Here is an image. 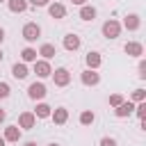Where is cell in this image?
I'll list each match as a JSON object with an SVG mask.
<instances>
[{
  "mask_svg": "<svg viewBox=\"0 0 146 146\" xmlns=\"http://www.w3.org/2000/svg\"><path fill=\"white\" fill-rule=\"evenodd\" d=\"M123 52H125L128 57H141V55H144V46H141L139 41H128V43L123 46Z\"/></svg>",
  "mask_w": 146,
  "mask_h": 146,
  "instance_id": "8",
  "label": "cell"
},
{
  "mask_svg": "<svg viewBox=\"0 0 146 146\" xmlns=\"http://www.w3.org/2000/svg\"><path fill=\"white\" fill-rule=\"evenodd\" d=\"M135 114H137L139 119H146V100H141V103L135 105Z\"/></svg>",
  "mask_w": 146,
  "mask_h": 146,
  "instance_id": "24",
  "label": "cell"
},
{
  "mask_svg": "<svg viewBox=\"0 0 146 146\" xmlns=\"http://www.w3.org/2000/svg\"><path fill=\"white\" fill-rule=\"evenodd\" d=\"M2 57H5V55H2V50H0V62H2Z\"/></svg>",
  "mask_w": 146,
  "mask_h": 146,
  "instance_id": "35",
  "label": "cell"
},
{
  "mask_svg": "<svg viewBox=\"0 0 146 146\" xmlns=\"http://www.w3.org/2000/svg\"><path fill=\"white\" fill-rule=\"evenodd\" d=\"M50 112H52V107H50L48 103H36L34 116H36V119H48V116H50Z\"/></svg>",
  "mask_w": 146,
  "mask_h": 146,
  "instance_id": "19",
  "label": "cell"
},
{
  "mask_svg": "<svg viewBox=\"0 0 146 146\" xmlns=\"http://www.w3.org/2000/svg\"><path fill=\"white\" fill-rule=\"evenodd\" d=\"M48 146H59V144H48Z\"/></svg>",
  "mask_w": 146,
  "mask_h": 146,
  "instance_id": "36",
  "label": "cell"
},
{
  "mask_svg": "<svg viewBox=\"0 0 146 146\" xmlns=\"http://www.w3.org/2000/svg\"><path fill=\"white\" fill-rule=\"evenodd\" d=\"M137 71H139L137 75H139L141 80H146V59H141V62H139V68H137Z\"/></svg>",
  "mask_w": 146,
  "mask_h": 146,
  "instance_id": "27",
  "label": "cell"
},
{
  "mask_svg": "<svg viewBox=\"0 0 146 146\" xmlns=\"http://www.w3.org/2000/svg\"><path fill=\"white\" fill-rule=\"evenodd\" d=\"M23 146H36V141H25Z\"/></svg>",
  "mask_w": 146,
  "mask_h": 146,
  "instance_id": "33",
  "label": "cell"
},
{
  "mask_svg": "<svg viewBox=\"0 0 146 146\" xmlns=\"http://www.w3.org/2000/svg\"><path fill=\"white\" fill-rule=\"evenodd\" d=\"M0 2H7V0H0Z\"/></svg>",
  "mask_w": 146,
  "mask_h": 146,
  "instance_id": "37",
  "label": "cell"
},
{
  "mask_svg": "<svg viewBox=\"0 0 146 146\" xmlns=\"http://www.w3.org/2000/svg\"><path fill=\"white\" fill-rule=\"evenodd\" d=\"M2 41H5V30L0 27V43H2Z\"/></svg>",
  "mask_w": 146,
  "mask_h": 146,
  "instance_id": "32",
  "label": "cell"
},
{
  "mask_svg": "<svg viewBox=\"0 0 146 146\" xmlns=\"http://www.w3.org/2000/svg\"><path fill=\"white\" fill-rule=\"evenodd\" d=\"M5 144H7V141H5V137H0V146H5Z\"/></svg>",
  "mask_w": 146,
  "mask_h": 146,
  "instance_id": "34",
  "label": "cell"
},
{
  "mask_svg": "<svg viewBox=\"0 0 146 146\" xmlns=\"http://www.w3.org/2000/svg\"><path fill=\"white\" fill-rule=\"evenodd\" d=\"M7 7H9V11H14V14H23L30 5H27V0H7Z\"/></svg>",
  "mask_w": 146,
  "mask_h": 146,
  "instance_id": "17",
  "label": "cell"
},
{
  "mask_svg": "<svg viewBox=\"0 0 146 146\" xmlns=\"http://www.w3.org/2000/svg\"><path fill=\"white\" fill-rule=\"evenodd\" d=\"M96 121V114L91 112V110H84V112H80V123L82 125H91Z\"/></svg>",
  "mask_w": 146,
  "mask_h": 146,
  "instance_id": "22",
  "label": "cell"
},
{
  "mask_svg": "<svg viewBox=\"0 0 146 146\" xmlns=\"http://www.w3.org/2000/svg\"><path fill=\"white\" fill-rule=\"evenodd\" d=\"M2 137H5V141H18L21 139V128L18 125H7Z\"/></svg>",
  "mask_w": 146,
  "mask_h": 146,
  "instance_id": "16",
  "label": "cell"
},
{
  "mask_svg": "<svg viewBox=\"0 0 146 146\" xmlns=\"http://www.w3.org/2000/svg\"><path fill=\"white\" fill-rule=\"evenodd\" d=\"M100 146H119V144H116L114 137H103V139H100Z\"/></svg>",
  "mask_w": 146,
  "mask_h": 146,
  "instance_id": "28",
  "label": "cell"
},
{
  "mask_svg": "<svg viewBox=\"0 0 146 146\" xmlns=\"http://www.w3.org/2000/svg\"><path fill=\"white\" fill-rule=\"evenodd\" d=\"M36 55H39V52H36L34 48H30V46L21 50V59H23V64H27V62H36Z\"/></svg>",
  "mask_w": 146,
  "mask_h": 146,
  "instance_id": "21",
  "label": "cell"
},
{
  "mask_svg": "<svg viewBox=\"0 0 146 146\" xmlns=\"http://www.w3.org/2000/svg\"><path fill=\"white\" fill-rule=\"evenodd\" d=\"M50 119H52L57 125H64V123L68 121V110H66V107H57V110L50 112Z\"/></svg>",
  "mask_w": 146,
  "mask_h": 146,
  "instance_id": "11",
  "label": "cell"
},
{
  "mask_svg": "<svg viewBox=\"0 0 146 146\" xmlns=\"http://www.w3.org/2000/svg\"><path fill=\"white\" fill-rule=\"evenodd\" d=\"M39 55H41V59H52V57L57 55V48H55L52 43H41Z\"/></svg>",
  "mask_w": 146,
  "mask_h": 146,
  "instance_id": "18",
  "label": "cell"
},
{
  "mask_svg": "<svg viewBox=\"0 0 146 146\" xmlns=\"http://www.w3.org/2000/svg\"><path fill=\"white\" fill-rule=\"evenodd\" d=\"M80 18H82V21H94V18H96V7L82 5V7H80Z\"/></svg>",
  "mask_w": 146,
  "mask_h": 146,
  "instance_id": "20",
  "label": "cell"
},
{
  "mask_svg": "<svg viewBox=\"0 0 146 146\" xmlns=\"http://www.w3.org/2000/svg\"><path fill=\"white\" fill-rule=\"evenodd\" d=\"M36 125V116H34V112H21L18 114V128H23V130H32Z\"/></svg>",
  "mask_w": 146,
  "mask_h": 146,
  "instance_id": "6",
  "label": "cell"
},
{
  "mask_svg": "<svg viewBox=\"0 0 146 146\" xmlns=\"http://www.w3.org/2000/svg\"><path fill=\"white\" fill-rule=\"evenodd\" d=\"M73 5H78V7H82V5H87V0H71Z\"/></svg>",
  "mask_w": 146,
  "mask_h": 146,
  "instance_id": "30",
  "label": "cell"
},
{
  "mask_svg": "<svg viewBox=\"0 0 146 146\" xmlns=\"http://www.w3.org/2000/svg\"><path fill=\"white\" fill-rule=\"evenodd\" d=\"M114 114H116L119 119H125V116L135 114V103H132V100H123L121 105H116V107H114Z\"/></svg>",
  "mask_w": 146,
  "mask_h": 146,
  "instance_id": "7",
  "label": "cell"
},
{
  "mask_svg": "<svg viewBox=\"0 0 146 146\" xmlns=\"http://www.w3.org/2000/svg\"><path fill=\"white\" fill-rule=\"evenodd\" d=\"M46 94H48V89H46L43 82H32V84L27 87V96H30L32 100H43Z\"/></svg>",
  "mask_w": 146,
  "mask_h": 146,
  "instance_id": "3",
  "label": "cell"
},
{
  "mask_svg": "<svg viewBox=\"0 0 146 146\" xmlns=\"http://www.w3.org/2000/svg\"><path fill=\"white\" fill-rule=\"evenodd\" d=\"M27 5H32V7H48L50 0H27Z\"/></svg>",
  "mask_w": 146,
  "mask_h": 146,
  "instance_id": "29",
  "label": "cell"
},
{
  "mask_svg": "<svg viewBox=\"0 0 146 146\" xmlns=\"http://www.w3.org/2000/svg\"><path fill=\"white\" fill-rule=\"evenodd\" d=\"M34 73H36V78H48V75L52 73L50 62H48V59H36V62H34Z\"/></svg>",
  "mask_w": 146,
  "mask_h": 146,
  "instance_id": "9",
  "label": "cell"
},
{
  "mask_svg": "<svg viewBox=\"0 0 146 146\" xmlns=\"http://www.w3.org/2000/svg\"><path fill=\"white\" fill-rule=\"evenodd\" d=\"M48 14H50V18H64L66 16V7L62 5V2H52V5H48Z\"/></svg>",
  "mask_w": 146,
  "mask_h": 146,
  "instance_id": "12",
  "label": "cell"
},
{
  "mask_svg": "<svg viewBox=\"0 0 146 146\" xmlns=\"http://www.w3.org/2000/svg\"><path fill=\"white\" fill-rule=\"evenodd\" d=\"M80 80H82V84H84V87H96V84L100 82V73H98V71H94V68H87V71H82V73H80Z\"/></svg>",
  "mask_w": 146,
  "mask_h": 146,
  "instance_id": "5",
  "label": "cell"
},
{
  "mask_svg": "<svg viewBox=\"0 0 146 146\" xmlns=\"http://www.w3.org/2000/svg\"><path fill=\"white\" fill-rule=\"evenodd\" d=\"M11 75H14L16 80H25V78L30 75V71H27V66H25L23 62H16V64L11 66Z\"/></svg>",
  "mask_w": 146,
  "mask_h": 146,
  "instance_id": "15",
  "label": "cell"
},
{
  "mask_svg": "<svg viewBox=\"0 0 146 146\" xmlns=\"http://www.w3.org/2000/svg\"><path fill=\"white\" fill-rule=\"evenodd\" d=\"M80 46H82V39H80L78 34H73V32H71V34H66V36H64V48H66V50H78Z\"/></svg>",
  "mask_w": 146,
  "mask_h": 146,
  "instance_id": "13",
  "label": "cell"
},
{
  "mask_svg": "<svg viewBox=\"0 0 146 146\" xmlns=\"http://www.w3.org/2000/svg\"><path fill=\"white\" fill-rule=\"evenodd\" d=\"M9 94H11V87L7 82H0V98H7Z\"/></svg>",
  "mask_w": 146,
  "mask_h": 146,
  "instance_id": "26",
  "label": "cell"
},
{
  "mask_svg": "<svg viewBox=\"0 0 146 146\" xmlns=\"http://www.w3.org/2000/svg\"><path fill=\"white\" fill-rule=\"evenodd\" d=\"M39 36H41V27H39L36 23H25V25H23V39H25L27 43H34Z\"/></svg>",
  "mask_w": 146,
  "mask_h": 146,
  "instance_id": "2",
  "label": "cell"
},
{
  "mask_svg": "<svg viewBox=\"0 0 146 146\" xmlns=\"http://www.w3.org/2000/svg\"><path fill=\"white\" fill-rule=\"evenodd\" d=\"M100 32H103L105 39H119V34H121V23H119L116 18H107V21L103 23Z\"/></svg>",
  "mask_w": 146,
  "mask_h": 146,
  "instance_id": "1",
  "label": "cell"
},
{
  "mask_svg": "<svg viewBox=\"0 0 146 146\" xmlns=\"http://www.w3.org/2000/svg\"><path fill=\"white\" fill-rule=\"evenodd\" d=\"M84 62H87V68H94V71H98V66L103 64V57H100V52H87V57H84Z\"/></svg>",
  "mask_w": 146,
  "mask_h": 146,
  "instance_id": "14",
  "label": "cell"
},
{
  "mask_svg": "<svg viewBox=\"0 0 146 146\" xmlns=\"http://www.w3.org/2000/svg\"><path fill=\"white\" fill-rule=\"evenodd\" d=\"M123 100H125V98H123V94H112V96H110V105H112V107L121 105Z\"/></svg>",
  "mask_w": 146,
  "mask_h": 146,
  "instance_id": "25",
  "label": "cell"
},
{
  "mask_svg": "<svg viewBox=\"0 0 146 146\" xmlns=\"http://www.w3.org/2000/svg\"><path fill=\"white\" fill-rule=\"evenodd\" d=\"M141 100H146V89H135L132 91V103H141Z\"/></svg>",
  "mask_w": 146,
  "mask_h": 146,
  "instance_id": "23",
  "label": "cell"
},
{
  "mask_svg": "<svg viewBox=\"0 0 146 146\" xmlns=\"http://www.w3.org/2000/svg\"><path fill=\"white\" fill-rule=\"evenodd\" d=\"M50 75H52V80H55V84H57V87H66V84L71 82V73H68V68H64V66L55 68Z\"/></svg>",
  "mask_w": 146,
  "mask_h": 146,
  "instance_id": "4",
  "label": "cell"
},
{
  "mask_svg": "<svg viewBox=\"0 0 146 146\" xmlns=\"http://www.w3.org/2000/svg\"><path fill=\"white\" fill-rule=\"evenodd\" d=\"M139 25H141V18H139V14H128V16L123 18V27H125V30H130V32L139 30Z\"/></svg>",
  "mask_w": 146,
  "mask_h": 146,
  "instance_id": "10",
  "label": "cell"
},
{
  "mask_svg": "<svg viewBox=\"0 0 146 146\" xmlns=\"http://www.w3.org/2000/svg\"><path fill=\"white\" fill-rule=\"evenodd\" d=\"M5 119H7V112H5V110H2V107H0V123H2V121H5Z\"/></svg>",
  "mask_w": 146,
  "mask_h": 146,
  "instance_id": "31",
  "label": "cell"
}]
</instances>
